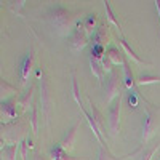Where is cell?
Returning a JSON list of instances; mask_svg holds the SVG:
<instances>
[{
  "label": "cell",
  "mask_w": 160,
  "mask_h": 160,
  "mask_svg": "<svg viewBox=\"0 0 160 160\" xmlns=\"http://www.w3.org/2000/svg\"><path fill=\"white\" fill-rule=\"evenodd\" d=\"M48 21L58 35H68L75 26V16H72L71 10L62 5H56L48 13Z\"/></svg>",
  "instance_id": "1"
},
{
  "label": "cell",
  "mask_w": 160,
  "mask_h": 160,
  "mask_svg": "<svg viewBox=\"0 0 160 160\" xmlns=\"http://www.w3.org/2000/svg\"><path fill=\"white\" fill-rule=\"evenodd\" d=\"M122 87H123V80L118 77V74L111 72L109 77L106 78V83H104L106 102H108V104H112L120 95H122Z\"/></svg>",
  "instance_id": "2"
},
{
  "label": "cell",
  "mask_w": 160,
  "mask_h": 160,
  "mask_svg": "<svg viewBox=\"0 0 160 160\" xmlns=\"http://www.w3.org/2000/svg\"><path fill=\"white\" fill-rule=\"evenodd\" d=\"M122 99H123V93L120 95L109 108V130L114 136H117L120 133V111H122Z\"/></svg>",
  "instance_id": "3"
},
{
  "label": "cell",
  "mask_w": 160,
  "mask_h": 160,
  "mask_svg": "<svg viewBox=\"0 0 160 160\" xmlns=\"http://www.w3.org/2000/svg\"><path fill=\"white\" fill-rule=\"evenodd\" d=\"M157 127H158L157 117L151 111H148L142 115V133H141V142H142V146L152 138V135L155 133Z\"/></svg>",
  "instance_id": "4"
},
{
  "label": "cell",
  "mask_w": 160,
  "mask_h": 160,
  "mask_svg": "<svg viewBox=\"0 0 160 160\" xmlns=\"http://www.w3.org/2000/svg\"><path fill=\"white\" fill-rule=\"evenodd\" d=\"M87 43H88V32L85 31L83 24L80 22V24H77V28L72 34V43L71 45H72L74 51H82L87 47Z\"/></svg>",
  "instance_id": "5"
},
{
  "label": "cell",
  "mask_w": 160,
  "mask_h": 160,
  "mask_svg": "<svg viewBox=\"0 0 160 160\" xmlns=\"http://www.w3.org/2000/svg\"><path fill=\"white\" fill-rule=\"evenodd\" d=\"M32 66H34V53L32 50L26 55L21 62H19V77H21V83H28L29 80V75H31V71H32Z\"/></svg>",
  "instance_id": "6"
},
{
  "label": "cell",
  "mask_w": 160,
  "mask_h": 160,
  "mask_svg": "<svg viewBox=\"0 0 160 160\" xmlns=\"http://www.w3.org/2000/svg\"><path fill=\"white\" fill-rule=\"evenodd\" d=\"M82 123V120H78V122L71 128V130H68V133L62 136V139L58 142V146L64 151V152H69L72 148H74V142H75V135H77V128H78V125Z\"/></svg>",
  "instance_id": "7"
},
{
  "label": "cell",
  "mask_w": 160,
  "mask_h": 160,
  "mask_svg": "<svg viewBox=\"0 0 160 160\" xmlns=\"http://www.w3.org/2000/svg\"><path fill=\"white\" fill-rule=\"evenodd\" d=\"M108 26L106 24H101L96 28V31L91 34V40H93V45H99V47H104L106 42H108Z\"/></svg>",
  "instance_id": "8"
},
{
  "label": "cell",
  "mask_w": 160,
  "mask_h": 160,
  "mask_svg": "<svg viewBox=\"0 0 160 160\" xmlns=\"http://www.w3.org/2000/svg\"><path fill=\"white\" fill-rule=\"evenodd\" d=\"M2 118L5 120H11V118H16V106L13 99L8 101H2Z\"/></svg>",
  "instance_id": "9"
},
{
  "label": "cell",
  "mask_w": 160,
  "mask_h": 160,
  "mask_svg": "<svg viewBox=\"0 0 160 160\" xmlns=\"http://www.w3.org/2000/svg\"><path fill=\"white\" fill-rule=\"evenodd\" d=\"M88 102H90V109H91V117H93V122H95V125H96V128H98V131H99V135L102 136L104 135V120H102V114L98 111V108L95 104H93L90 99H88Z\"/></svg>",
  "instance_id": "10"
},
{
  "label": "cell",
  "mask_w": 160,
  "mask_h": 160,
  "mask_svg": "<svg viewBox=\"0 0 160 160\" xmlns=\"http://www.w3.org/2000/svg\"><path fill=\"white\" fill-rule=\"evenodd\" d=\"M106 56L109 58V61L112 62V64H122V66H125V58H123V53L120 51L118 48H115V47H109V48H106Z\"/></svg>",
  "instance_id": "11"
},
{
  "label": "cell",
  "mask_w": 160,
  "mask_h": 160,
  "mask_svg": "<svg viewBox=\"0 0 160 160\" xmlns=\"http://www.w3.org/2000/svg\"><path fill=\"white\" fill-rule=\"evenodd\" d=\"M123 85L128 91H133L135 90V85H136V80L133 77V72L130 69L128 62H125V66H123Z\"/></svg>",
  "instance_id": "12"
},
{
  "label": "cell",
  "mask_w": 160,
  "mask_h": 160,
  "mask_svg": "<svg viewBox=\"0 0 160 160\" xmlns=\"http://www.w3.org/2000/svg\"><path fill=\"white\" fill-rule=\"evenodd\" d=\"M90 69H91V74L95 75L98 80H102L104 77V68H102V62L99 59H95V58H91L90 56Z\"/></svg>",
  "instance_id": "13"
},
{
  "label": "cell",
  "mask_w": 160,
  "mask_h": 160,
  "mask_svg": "<svg viewBox=\"0 0 160 160\" xmlns=\"http://www.w3.org/2000/svg\"><path fill=\"white\" fill-rule=\"evenodd\" d=\"M118 45L123 48V51L127 53V56H128L130 59H133V61H135V62H138V64H148V62H146L144 59H141V58H139V56L136 55V53H135V51H133V50L130 48V45H128V43L125 42L123 38H120V40H118ZM148 66H149V64H148Z\"/></svg>",
  "instance_id": "14"
},
{
  "label": "cell",
  "mask_w": 160,
  "mask_h": 160,
  "mask_svg": "<svg viewBox=\"0 0 160 160\" xmlns=\"http://www.w3.org/2000/svg\"><path fill=\"white\" fill-rule=\"evenodd\" d=\"M18 142L15 144H10V146H5L2 148V152H3V160H16V154H18Z\"/></svg>",
  "instance_id": "15"
},
{
  "label": "cell",
  "mask_w": 160,
  "mask_h": 160,
  "mask_svg": "<svg viewBox=\"0 0 160 160\" xmlns=\"http://www.w3.org/2000/svg\"><path fill=\"white\" fill-rule=\"evenodd\" d=\"M102 3H104V10H106V18H108V22H109V24H112V26H115V28H118V31H122V26H120L118 19L115 18L114 11L111 10L109 2H102Z\"/></svg>",
  "instance_id": "16"
},
{
  "label": "cell",
  "mask_w": 160,
  "mask_h": 160,
  "mask_svg": "<svg viewBox=\"0 0 160 160\" xmlns=\"http://www.w3.org/2000/svg\"><path fill=\"white\" fill-rule=\"evenodd\" d=\"M151 83H160V77H158V75L141 74V75L136 78V85H151Z\"/></svg>",
  "instance_id": "17"
},
{
  "label": "cell",
  "mask_w": 160,
  "mask_h": 160,
  "mask_svg": "<svg viewBox=\"0 0 160 160\" xmlns=\"http://www.w3.org/2000/svg\"><path fill=\"white\" fill-rule=\"evenodd\" d=\"M82 24H83V28H85V31L88 32V35H91L93 32L96 31V16L95 15H88L83 21H82Z\"/></svg>",
  "instance_id": "18"
},
{
  "label": "cell",
  "mask_w": 160,
  "mask_h": 160,
  "mask_svg": "<svg viewBox=\"0 0 160 160\" xmlns=\"http://www.w3.org/2000/svg\"><path fill=\"white\" fill-rule=\"evenodd\" d=\"M128 157H131V155H123V157L112 155L108 149H104V148H99V152H98V160H127Z\"/></svg>",
  "instance_id": "19"
},
{
  "label": "cell",
  "mask_w": 160,
  "mask_h": 160,
  "mask_svg": "<svg viewBox=\"0 0 160 160\" xmlns=\"http://www.w3.org/2000/svg\"><path fill=\"white\" fill-rule=\"evenodd\" d=\"M158 149H160V142H157L155 146H152V148L144 149V151H142V154H141V158H139V160H152Z\"/></svg>",
  "instance_id": "20"
},
{
  "label": "cell",
  "mask_w": 160,
  "mask_h": 160,
  "mask_svg": "<svg viewBox=\"0 0 160 160\" xmlns=\"http://www.w3.org/2000/svg\"><path fill=\"white\" fill-rule=\"evenodd\" d=\"M15 93V87H11L7 80H2V101H8V96Z\"/></svg>",
  "instance_id": "21"
},
{
  "label": "cell",
  "mask_w": 160,
  "mask_h": 160,
  "mask_svg": "<svg viewBox=\"0 0 160 160\" xmlns=\"http://www.w3.org/2000/svg\"><path fill=\"white\" fill-rule=\"evenodd\" d=\"M31 122H32V128L34 131H37V109H32V115H31Z\"/></svg>",
  "instance_id": "22"
},
{
  "label": "cell",
  "mask_w": 160,
  "mask_h": 160,
  "mask_svg": "<svg viewBox=\"0 0 160 160\" xmlns=\"http://www.w3.org/2000/svg\"><path fill=\"white\" fill-rule=\"evenodd\" d=\"M154 3H155V8L158 11V18H160V2H154Z\"/></svg>",
  "instance_id": "23"
}]
</instances>
